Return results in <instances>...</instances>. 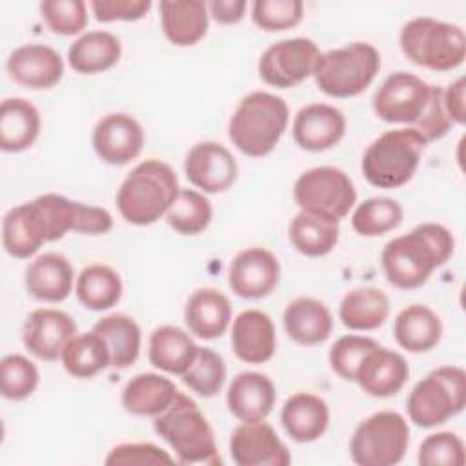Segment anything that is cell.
Listing matches in <instances>:
<instances>
[{"instance_id": "1", "label": "cell", "mask_w": 466, "mask_h": 466, "mask_svg": "<svg viewBox=\"0 0 466 466\" xmlns=\"http://www.w3.org/2000/svg\"><path fill=\"white\" fill-rule=\"evenodd\" d=\"M455 240L448 228L437 222L419 224L384 246L380 253L384 277L399 289L420 288L433 269L450 260Z\"/></svg>"}, {"instance_id": "2", "label": "cell", "mask_w": 466, "mask_h": 466, "mask_svg": "<svg viewBox=\"0 0 466 466\" xmlns=\"http://www.w3.org/2000/svg\"><path fill=\"white\" fill-rule=\"evenodd\" d=\"M178 178L169 164L149 158L135 166L116 191L122 218L135 226L155 224L177 198Z\"/></svg>"}, {"instance_id": "3", "label": "cell", "mask_w": 466, "mask_h": 466, "mask_svg": "<svg viewBox=\"0 0 466 466\" xmlns=\"http://www.w3.org/2000/svg\"><path fill=\"white\" fill-rule=\"evenodd\" d=\"M288 122L289 107L284 98L268 91H253L233 111L228 135L240 153L260 158L277 147Z\"/></svg>"}, {"instance_id": "4", "label": "cell", "mask_w": 466, "mask_h": 466, "mask_svg": "<svg viewBox=\"0 0 466 466\" xmlns=\"http://www.w3.org/2000/svg\"><path fill=\"white\" fill-rule=\"evenodd\" d=\"M153 428L177 455L180 464L217 466L222 462L213 428L198 404L178 391L171 406L155 417Z\"/></svg>"}, {"instance_id": "5", "label": "cell", "mask_w": 466, "mask_h": 466, "mask_svg": "<svg viewBox=\"0 0 466 466\" xmlns=\"http://www.w3.org/2000/svg\"><path fill=\"white\" fill-rule=\"evenodd\" d=\"M426 144L424 137L413 127L384 131L362 155L364 178L380 189H395L408 184L419 167Z\"/></svg>"}, {"instance_id": "6", "label": "cell", "mask_w": 466, "mask_h": 466, "mask_svg": "<svg viewBox=\"0 0 466 466\" xmlns=\"http://www.w3.org/2000/svg\"><path fill=\"white\" fill-rule=\"evenodd\" d=\"M400 51L415 66L431 71H451L464 64V31L450 22L417 16L406 22L399 35Z\"/></svg>"}, {"instance_id": "7", "label": "cell", "mask_w": 466, "mask_h": 466, "mask_svg": "<svg viewBox=\"0 0 466 466\" xmlns=\"http://www.w3.org/2000/svg\"><path fill=\"white\" fill-rule=\"evenodd\" d=\"M380 69V53L368 42H351L348 46L320 53L313 78L317 87L333 98H350L360 95Z\"/></svg>"}, {"instance_id": "8", "label": "cell", "mask_w": 466, "mask_h": 466, "mask_svg": "<svg viewBox=\"0 0 466 466\" xmlns=\"http://www.w3.org/2000/svg\"><path fill=\"white\" fill-rule=\"evenodd\" d=\"M466 406V371L441 366L419 380L408 395L406 410L419 428H435L459 415Z\"/></svg>"}, {"instance_id": "9", "label": "cell", "mask_w": 466, "mask_h": 466, "mask_svg": "<svg viewBox=\"0 0 466 466\" xmlns=\"http://www.w3.org/2000/svg\"><path fill=\"white\" fill-rule=\"evenodd\" d=\"M410 446V426L397 411H377L359 422L350 441V455L359 466L399 464Z\"/></svg>"}, {"instance_id": "10", "label": "cell", "mask_w": 466, "mask_h": 466, "mask_svg": "<svg viewBox=\"0 0 466 466\" xmlns=\"http://www.w3.org/2000/svg\"><path fill=\"white\" fill-rule=\"evenodd\" d=\"M293 198L300 211L340 222L355 206L357 191L353 180L342 169L319 166L297 178Z\"/></svg>"}, {"instance_id": "11", "label": "cell", "mask_w": 466, "mask_h": 466, "mask_svg": "<svg viewBox=\"0 0 466 466\" xmlns=\"http://www.w3.org/2000/svg\"><path fill=\"white\" fill-rule=\"evenodd\" d=\"M320 51L311 38H286L271 44L258 58L260 78L273 87L288 89L313 76Z\"/></svg>"}, {"instance_id": "12", "label": "cell", "mask_w": 466, "mask_h": 466, "mask_svg": "<svg viewBox=\"0 0 466 466\" xmlns=\"http://www.w3.org/2000/svg\"><path fill=\"white\" fill-rule=\"evenodd\" d=\"M431 86L420 76L406 71H395L380 84L373 96L375 115L390 124H408L420 118L430 100Z\"/></svg>"}, {"instance_id": "13", "label": "cell", "mask_w": 466, "mask_h": 466, "mask_svg": "<svg viewBox=\"0 0 466 466\" xmlns=\"http://www.w3.org/2000/svg\"><path fill=\"white\" fill-rule=\"evenodd\" d=\"M35 200L46 215L49 242L60 240L67 231H76L82 235H106L113 228V217L104 208L75 202L58 193H46Z\"/></svg>"}, {"instance_id": "14", "label": "cell", "mask_w": 466, "mask_h": 466, "mask_svg": "<svg viewBox=\"0 0 466 466\" xmlns=\"http://www.w3.org/2000/svg\"><path fill=\"white\" fill-rule=\"evenodd\" d=\"M280 279L279 258L266 248L238 251L228 268V284L235 295L257 300L269 295Z\"/></svg>"}, {"instance_id": "15", "label": "cell", "mask_w": 466, "mask_h": 466, "mask_svg": "<svg viewBox=\"0 0 466 466\" xmlns=\"http://www.w3.org/2000/svg\"><path fill=\"white\" fill-rule=\"evenodd\" d=\"M184 171L187 180L204 193H222L235 184L238 166L226 146L204 140L187 151Z\"/></svg>"}, {"instance_id": "16", "label": "cell", "mask_w": 466, "mask_h": 466, "mask_svg": "<svg viewBox=\"0 0 466 466\" xmlns=\"http://www.w3.org/2000/svg\"><path fill=\"white\" fill-rule=\"evenodd\" d=\"M144 146V129L127 113H109L93 129V149L109 166H124L135 160Z\"/></svg>"}, {"instance_id": "17", "label": "cell", "mask_w": 466, "mask_h": 466, "mask_svg": "<svg viewBox=\"0 0 466 466\" xmlns=\"http://www.w3.org/2000/svg\"><path fill=\"white\" fill-rule=\"evenodd\" d=\"M229 453L238 466H288L291 455L268 422H242L229 437Z\"/></svg>"}, {"instance_id": "18", "label": "cell", "mask_w": 466, "mask_h": 466, "mask_svg": "<svg viewBox=\"0 0 466 466\" xmlns=\"http://www.w3.org/2000/svg\"><path fill=\"white\" fill-rule=\"evenodd\" d=\"M76 335V322L60 309H33L22 328V342L40 360H56L66 344Z\"/></svg>"}, {"instance_id": "19", "label": "cell", "mask_w": 466, "mask_h": 466, "mask_svg": "<svg viewBox=\"0 0 466 466\" xmlns=\"http://www.w3.org/2000/svg\"><path fill=\"white\" fill-rule=\"evenodd\" d=\"M408 377L410 366L406 359L393 350L375 344L359 362L353 382H357L364 393L386 399L399 393Z\"/></svg>"}, {"instance_id": "20", "label": "cell", "mask_w": 466, "mask_h": 466, "mask_svg": "<svg viewBox=\"0 0 466 466\" xmlns=\"http://www.w3.org/2000/svg\"><path fill=\"white\" fill-rule=\"evenodd\" d=\"M293 140L306 151H326L337 146L346 133V116L329 104H308L293 118Z\"/></svg>"}, {"instance_id": "21", "label": "cell", "mask_w": 466, "mask_h": 466, "mask_svg": "<svg viewBox=\"0 0 466 466\" xmlns=\"http://www.w3.org/2000/svg\"><path fill=\"white\" fill-rule=\"evenodd\" d=\"M46 242H49V228L36 200L11 208L4 215L2 244L11 257L29 258Z\"/></svg>"}, {"instance_id": "22", "label": "cell", "mask_w": 466, "mask_h": 466, "mask_svg": "<svg viewBox=\"0 0 466 466\" xmlns=\"http://www.w3.org/2000/svg\"><path fill=\"white\" fill-rule=\"evenodd\" d=\"M9 76L29 89H51L64 75V60L49 46L25 44L16 47L5 62Z\"/></svg>"}, {"instance_id": "23", "label": "cell", "mask_w": 466, "mask_h": 466, "mask_svg": "<svg viewBox=\"0 0 466 466\" xmlns=\"http://www.w3.org/2000/svg\"><path fill=\"white\" fill-rule=\"evenodd\" d=\"M231 348L242 362H268L277 350V335L271 317L260 309H244L238 313L231 328Z\"/></svg>"}, {"instance_id": "24", "label": "cell", "mask_w": 466, "mask_h": 466, "mask_svg": "<svg viewBox=\"0 0 466 466\" xmlns=\"http://www.w3.org/2000/svg\"><path fill=\"white\" fill-rule=\"evenodd\" d=\"M277 391L271 379L258 371L238 373L226 393V402L233 417L240 422H260L271 413Z\"/></svg>"}, {"instance_id": "25", "label": "cell", "mask_w": 466, "mask_h": 466, "mask_svg": "<svg viewBox=\"0 0 466 466\" xmlns=\"http://www.w3.org/2000/svg\"><path fill=\"white\" fill-rule=\"evenodd\" d=\"M158 11L162 33L173 46H195L208 33L209 11L202 0H162Z\"/></svg>"}, {"instance_id": "26", "label": "cell", "mask_w": 466, "mask_h": 466, "mask_svg": "<svg viewBox=\"0 0 466 466\" xmlns=\"http://www.w3.org/2000/svg\"><path fill=\"white\" fill-rule=\"evenodd\" d=\"M231 320L229 299L215 288H200L193 291L184 308V322L191 335L215 340L222 337Z\"/></svg>"}, {"instance_id": "27", "label": "cell", "mask_w": 466, "mask_h": 466, "mask_svg": "<svg viewBox=\"0 0 466 466\" xmlns=\"http://www.w3.org/2000/svg\"><path fill=\"white\" fill-rule=\"evenodd\" d=\"M73 266L60 253H44L25 268V289L44 302H62L73 291Z\"/></svg>"}, {"instance_id": "28", "label": "cell", "mask_w": 466, "mask_h": 466, "mask_svg": "<svg viewBox=\"0 0 466 466\" xmlns=\"http://www.w3.org/2000/svg\"><path fill=\"white\" fill-rule=\"evenodd\" d=\"M280 422L293 441L313 442L328 430L329 408L324 399L308 391H297L284 402Z\"/></svg>"}, {"instance_id": "29", "label": "cell", "mask_w": 466, "mask_h": 466, "mask_svg": "<svg viewBox=\"0 0 466 466\" xmlns=\"http://www.w3.org/2000/svg\"><path fill=\"white\" fill-rule=\"evenodd\" d=\"M284 329L300 346L324 342L333 329V317L324 302L311 297H299L284 309Z\"/></svg>"}, {"instance_id": "30", "label": "cell", "mask_w": 466, "mask_h": 466, "mask_svg": "<svg viewBox=\"0 0 466 466\" xmlns=\"http://www.w3.org/2000/svg\"><path fill=\"white\" fill-rule=\"evenodd\" d=\"M397 344L410 353L433 350L442 335L441 317L424 304H411L399 311L393 322Z\"/></svg>"}, {"instance_id": "31", "label": "cell", "mask_w": 466, "mask_h": 466, "mask_svg": "<svg viewBox=\"0 0 466 466\" xmlns=\"http://www.w3.org/2000/svg\"><path fill=\"white\" fill-rule=\"evenodd\" d=\"M177 386L158 373H138L122 390V406L138 417H157L175 400Z\"/></svg>"}, {"instance_id": "32", "label": "cell", "mask_w": 466, "mask_h": 466, "mask_svg": "<svg viewBox=\"0 0 466 466\" xmlns=\"http://www.w3.org/2000/svg\"><path fill=\"white\" fill-rule=\"evenodd\" d=\"M40 133V113L25 98L11 96L0 106V147L18 153L35 144Z\"/></svg>"}, {"instance_id": "33", "label": "cell", "mask_w": 466, "mask_h": 466, "mask_svg": "<svg viewBox=\"0 0 466 466\" xmlns=\"http://www.w3.org/2000/svg\"><path fill=\"white\" fill-rule=\"evenodd\" d=\"M198 346L189 333L177 326H160L149 335V362L171 375H182L195 360Z\"/></svg>"}, {"instance_id": "34", "label": "cell", "mask_w": 466, "mask_h": 466, "mask_svg": "<svg viewBox=\"0 0 466 466\" xmlns=\"http://www.w3.org/2000/svg\"><path fill=\"white\" fill-rule=\"evenodd\" d=\"M390 315L388 295L375 286L350 289L339 306L340 322L353 331H371L380 328Z\"/></svg>"}, {"instance_id": "35", "label": "cell", "mask_w": 466, "mask_h": 466, "mask_svg": "<svg viewBox=\"0 0 466 466\" xmlns=\"http://www.w3.org/2000/svg\"><path fill=\"white\" fill-rule=\"evenodd\" d=\"M122 55L120 40L109 31H87L67 49V62L80 75H96L111 69Z\"/></svg>"}, {"instance_id": "36", "label": "cell", "mask_w": 466, "mask_h": 466, "mask_svg": "<svg viewBox=\"0 0 466 466\" xmlns=\"http://www.w3.org/2000/svg\"><path fill=\"white\" fill-rule=\"evenodd\" d=\"M93 331L104 339L109 350L111 368L126 370L137 362L140 355L142 335L138 324L131 317L120 313L102 317L95 322Z\"/></svg>"}, {"instance_id": "37", "label": "cell", "mask_w": 466, "mask_h": 466, "mask_svg": "<svg viewBox=\"0 0 466 466\" xmlns=\"http://www.w3.org/2000/svg\"><path fill=\"white\" fill-rule=\"evenodd\" d=\"M339 222L324 217L299 211L289 222V242L306 257H324L339 242Z\"/></svg>"}, {"instance_id": "38", "label": "cell", "mask_w": 466, "mask_h": 466, "mask_svg": "<svg viewBox=\"0 0 466 466\" xmlns=\"http://www.w3.org/2000/svg\"><path fill=\"white\" fill-rule=\"evenodd\" d=\"M75 293L84 308L104 311L118 304L122 297L120 275L106 264H91L80 271Z\"/></svg>"}, {"instance_id": "39", "label": "cell", "mask_w": 466, "mask_h": 466, "mask_svg": "<svg viewBox=\"0 0 466 466\" xmlns=\"http://www.w3.org/2000/svg\"><path fill=\"white\" fill-rule=\"evenodd\" d=\"M64 370L76 379H89L102 370H106L111 362L109 350L104 339L95 333H76L62 351Z\"/></svg>"}, {"instance_id": "40", "label": "cell", "mask_w": 466, "mask_h": 466, "mask_svg": "<svg viewBox=\"0 0 466 466\" xmlns=\"http://www.w3.org/2000/svg\"><path fill=\"white\" fill-rule=\"evenodd\" d=\"M402 206L390 197H371L360 202L351 215V228L362 237H380L400 226Z\"/></svg>"}, {"instance_id": "41", "label": "cell", "mask_w": 466, "mask_h": 466, "mask_svg": "<svg viewBox=\"0 0 466 466\" xmlns=\"http://www.w3.org/2000/svg\"><path fill=\"white\" fill-rule=\"evenodd\" d=\"M213 218L211 202L195 189L180 187L177 198L166 213V220L171 229L180 235L202 233Z\"/></svg>"}, {"instance_id": "42", "label": "cell", "mask_w": 466, "mask_h": 466, "mask_svg": "<svg viewBox=\"0 0 466 466\" xmlns=\"http://www.w3.org/2000/svg\"><path fill=\"white\" fill-rule=\"evenodd\" d=\"M182 382L197 395L209 399L215 397L226 382L224 359L211 348H200L191 366L180 375Z\"/></svg>"}, {"instance_id": "43", "label": "cell", "mask_w": 466, "mask_h": 466, "mask_svg": "<svg viewBox=\"0 0 466 466\" xmlns=\"http://www.w3.org/2000/svg\"><path fill=\"white\" fill-rule=\"evenodd\" d=\"M0 388L4 399L7 400L27 399L29 395H33L40 380L36 366L27 357L18 353L5 355L0 362Z\"/></svg>"}, {"instance_id": "44", "label": "cell", "mask_w": 466, "mask_h": 466, "mask_svg": "<svg viewBox=\"0 0 466 466\" xmlns=\"http://www.w3.org/2000/svg\"><path fill=\"white\" fill-rule=\"evenodd\" d=\"M40 13L47 27L62 36L78 35L87 25V4L84 0H44Z\"/></svg>"}, {"instance_id": "45", "label": "cell", "mask_w": 466, "mask_h": 466, "mask_svg": "<svg viewBox=\"0 0 466 466\" xmlns=\"http://www.w3.org/2000/svg\"><path fill=\"white\" fill-rule=\"evenodd\" d=\"M304 4L300 0H255L251 18L264 31H284L302 20Z\"/></svg>"}, {"instance_id": "46", "label": "cell", "mask_w": 466, "mask_h": 466, "mask_svg": "<svg viewBox=\"0 0 466 466\" xmlns=\"http://www.w3.org/2000/svg\"><path fill=\"white\" fill-rule=\"evenodd\" d=\"M417 461L424 466H462L466 461L464 442L451 431L431 433L420 442Z\"/></svg>"}, {"instance_id": "47", "label": "cell", "mask_w": 466, "mask_h": 466, "mask_svg": "<svg viewBox=\"0 0 466 466\" xmlns=\"http://www.w3.org/2000/svg\"><path fill=\"white\" fill-rule=\"evenodd\" d=\"M377 342L370 337L362 335H344L335 340L329 350V366L331 370L344 380L355 379V370L362 357L375 346Z\"/></svg>"}, {"instance_id": "48", "label": "cell", "mask_w": 466, "mask_h": 466, "mask_svg": "<svg viewBox=\"0 0 466 466\" xmlns=\"http://www.w3.org/2000/svg\"><path fill=\"white\" fill-rule=\"evenodd\" d=\"M107 466H144V464H173L175 459L151 442H124L115 446L104 461Z\"/></svg>"}, {"instance_id": "49", "label": "cell", "mask_w": 466, "mask_h": 466, "mask_svg": "<svg viewBox=\"0 0 466 466\" xmlns=\"http://www.w3.org/2000/svg\"><path fill=\"white\" fill-rule=\"evenodd\" d=\"M450 127H451V120L444 107L442 87L431 86V93H430L426 109L420 115V118L415 122L413 129H417L424 137L426 142H431V140L442 138L450 131Z\"/></svg>"}, {"instance_id": "50", "label": "cell", "mask_w": 466, "mask_h": 466, "mask_svg": "<svg viewBox=\"0 0 466 466\" xmlns=\"http://www.w3.org/2000/svg\"><path fill=\"white\" fill-rule=\"evenodd\" d=\"M89 7L98 22H135L151 9L149 0H93Z\"/></svg>"}, {"instance_id": "51", "label": "cell", "mask_w": 466, "mask_h": 466, "mask_svg": "<svg viewBox=\"0 0 466 466\" xmlns=\"http://www.w3.org/2000/svg\"><path fill=\"white\" fill-rule=\"evenodd\" d=\"M442 98L451 124H464V76H459L442 89Z\"/></svg>"}, {"instance_id": "52", "label": "cell", "mask_w": 466, "mask_h": 466, "mask_svg": "<svg viewBox=\"0 0 466 466\" xmlns=\"http://www.w3.org/2000/svg\"><path fill=\"white\" fill-rule=\"evenodd\" d=\"M248 4L244 0H213L208 4V11L218 24H237L244 18Z\"/></svg>"}]
</instances>
